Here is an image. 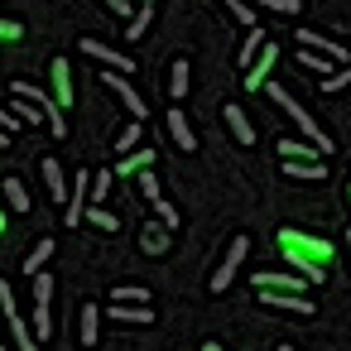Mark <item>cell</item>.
Segmentation results:
<instances>
[{
	"instance_id": "60d3db41",
	"label": "cell",
	"mask_w": 351,
	"mask_h": 351,
	"mask_svg": "<svg viewBox=\"0 0 351 351\" xmlns=\"http://www.w3.org/2000/svg\"><path fill=\"white\" fill-rule=\"evenodd\" d=\"M20 34H25V29H20L15 20H0V39H5V44H10V39H20Z\"/></svg>"
},
{
	"instance_id": "b9f144b4",
	"label": "cell",
	"mask_w": 351,
	"mask_h": 351,
	"mask_svg": "<svg viewBox=\"0 0 351 351\" xmlns=\"http://www.w3.org/2000/svg\"><path fill=\"white\" fill-rule=\"evenodd\" d=\"M106 10H116V15H130V0H101Z\"/></svg>"
},
{
	"instance_id": "d4e9b609",
	"label": "cell",
	"mask_w": 351,
	"mask_h": 351,
	"mask_svg": "<svg viewBox=\"0 0 351 351\" xmlns=\"http://www.w3.org/2000/svg\"><path fill=\"white\" fill-rule=\"evenodd\" d=\"M111 183H116V169H97V173H92V207H106Z\"/></svg>"
},
{
	"instance_id": "7402d4cb",
	"label": "cell",
	"mask_w": 351,
	"mask_h": 351,
	"mask_svg": "<svg viewBox=\"0 0 351 351\" xmlns=\"http://www.w3.org/2000/svg\"><path fill=\"white\" fill-rule=\"evenodd\" d=\"M111 322H154V308H145V303H111Z\"/></svg>"
},
{
	"instance_id": "7a4b0ae2",
	"label": "cell",
	"mask_w": 351,
	"mask_h": 351,
	"mask_svg": "<svg viewBox=\"0 0 351 351\" xmlns=\"http://www.w3.org/2000/svg\"><path fill=\"white\" fill-rule=\"evenodd\" d=\"M265 97H269V101H274V106H284V116H289V121H293V125H298V130H303V135H308V145H317V149H322V154H327V149H332V140H327V135H322V130H317V121H313V116H308V111H303V101H293V97H289V92H284V87H279V82H265Z\"/></svg>"
},
{
	"instance_id": "6da1fadb",
	"label": "cell",
	"mask_w": 351,
	"mask_h": 351,
	"mask_svg": "<svg viewBox=\"0 0 351 351\" xmlns=\"http://www.w3.org/2000/svg\"><path fill=\"white\" fill-rule=\"evenodd\" d=\"M279 250H284V260L293 265V274H303L308 284H322V279H327L322 260H332V241H322V236H298V231H279Z\"/></svg>"
},
{
	"instance_id": "5b68a950",
	"label": "cell",
	"mask_w": 351,
	"mask_h": 351,
	"mask_svg": "<svg viewBox=\"0 0 351 351\" xmlns=\"http://www.w3.org/2000/svg\"><path fill=\"white\" fill-rule=\"evenodd\" d=\"M293 39H298V49H313V53H322V58H332L337 68H341V63H351V58H346V49H341L337 39H327V34H317V29H293Z\"/></svg>"
},
{
	"instance_id": "277c9868",
	"label": "cell",
	"mask_w": 351,
	"mask_h": 351,
	"mask_svg": "<svg viewBox=\"0 0 351 351\" xmlns=\"http://www.w3.org/2000/svg\"><path fill=\"white\" fill-rule=\"evenodd\" d=\"M101 87H106V92H111V97H116V101H121L125 111H130V121H140V125H145L149 106L140 101V92L130 87V77H125V73H111V68H106V73H101Z\"/></svg>"
},
{
	"instance_id": "d6a6232c",
	"label": "cell",
	"mask_w": 351,
	"mask_h": 351,
	"mask_svg": "<svg viewBox=\"0 0 351 351\" xmlns=\"http://www.w3.org/2000/svg\"><path fill=\"white\" fill-rule=\"evenodd\" d=\"M255 10H274V15H298V0H245Z\"/></svg>"
},
{
	"instance_id": "f907efd6",
	"label": "cell",
	"mask_w": 351,
	"mask_h": 351,
	"mask_svg": "<svg viewBox=\"0 0 351 351\" xmlns=\"http://www.w3.org/2000/svg\"><path fill=\"white\" fill-rule=\"evenodd\" d=\"M346 197H351V188H346Z\"/></svg>"
},
{
	"instance_id": "1f68e13d",
	"label": "cell",
	"mask_w": 351,
	"mask_h": 351,
	"mask_svg": "<svg viewBox=\"0 0 351 351\" xmlns=\"http://www.w3.org/2000/svg\"><path fill=\"white\" fill-rule=\"evenodd\" d=\"M135 183H140V197H145L149 207H154V202H164V197H159V178H154V169H145Z\"/></svg>"
},
{
	"instance_id": "5bb4252c",
	"label": "cell",
	"mask_w": 351,
	"mask_h": 351,
	"mask_svg": "<svg viewBox=\"0 0 351 351\" xmlns=\"http://www.w3.org/2000/svg\"><path fill=\"white\" fill-rule=\"evenodd\" d=\"M274 149H279L289 164H322V149H317V145H303V140H279Z\"/></svg>"
},
{
	"instance_id": "83f0119b",
	"label": "cell",
	"mask_w": 351,
	"mask_h": 351,
	"mask_svg": "<svg viewBox=\"0 0 351 351\" xmlns=\"http://www.w3.org/2000/svg\"><path fill=\"white\" fill-rule=\"evenodd\" d=\"M111 149H116L121 159H125V154H135V149H140V121H130V125L116 135V145H111Z\"/></svg>"
},
{
	"instance_id": "44dd1931",
	"label": "cell",
	"mask_w": 351,
	"mask_h": 351,
	"mask_svg": "<svg viewBox=\"0 0 351 351\" xmlns=\"http://www.w3.org/2000/svg\"><path fill=\"white\" fill-rule=\"evenodd\" d=\"M265 44H269V39H265V29H250V34H245V44H241V53H236V63H241V68H245V73H250V68H255V58H260V49H265Z\"/></svg>"
},
{
	"instance_id": "8d00e7d4",
	"label": "cell",
	"mask_w": 351,
	"mask_h": 351,
	"mask_svg": "<svg viewBox=\"0 0 351 351\" xmlns=\"http://www.w3.org/2000/svg\"><path fill=\"white\" fill-rule=\"evenodd\" d=\"M346 82H351V63H341V68H337L332 77H322V92H341Z\"/></svg>"
},
{
	"instance_id": "9c48e42d",
	"label": "cell",
	"mask_w": 351,
	"mask_h": 351,
	"mask_svg": "<svg viewBox=\"0 0 351 351\" xmlns=\"http://www.w3.org/2000/svg\"><path fill=\"white\" fill-rule=\"evenodd\" d=\"M49 82H53V101L68 111V106H73V63H68V58H53V63H49Z\"/></svg>"
},
{
	"instance_id": "ba28073f",
	"label": "cell",
	"mask_w": 351,
	"mask_h": 351,
	"mask_svg": "<svg viewBox=\"0 0 351 351\" xmlns=\"http://www.w3.org/2000/svg\"><path fill=\"white\" fill-rule=\"evenodd\" d=\"M255 293H260L265 308H284V313H303V317L317 313V303L313 298H298V293H279V289H255Z\"/></svg>"
},
{
	"instance_id": "4dcf8cb0",
	"label": "cell",
	"mask_w": 351,
	"mask_h": 351,
	"mask_svg": "<svg viewBox=\"0 0 351 351\" xmlns=\"http://www.w3.org/2000/svg\"><path fill=\"white\" fill-rule=\"evenodd\" d=\"M10 337H15V346H20V351H39V337H34L20 317H10Z\"/></svg>"
},
{
	"instance_id": "f6af8a7d",
	"label": "cell",
	"mask_w": 351,
	"mask_h": 351,
	"mask_svg": "<svg viewBox=\"0 0 351 351\" xmlns=\"http://www.w3.org/2000/svg\"><path fill=\"white\" fill-rule=\"evenodd\" d=\"M341 241H346V255H351V231H346V236H341Z\"/></svg>"
},
{
	"instance_id": "d590c367",
	"label": "cell",
	"mask_w": 351,
	"mask_h": 351,
	"mask_svg": "<svg viewBox=\"0 0 351 351\" xmlns=\"http://www.w3.org/2000/svg\"><path fill=\"white\" fill-rule=\"evenodd\" d=\"M226 10H231L245 29H255V5H245V0H226Z\"/></svg>"
},
{
	"instance_id": "4316f807",
	"label": "cell",
	"mask_w": 351,
	"mask_h": 351,
	"mask_svg": "<svg viewBox=\"0 0 351 351\" xmlns=\"http://www.w3.org/2000/svg\"><path fill=\"white\" fill-rule=\"evenodd\" d=\"M298 68H313V73H322V77H332V73H337V63H332V58H322V53H313V49H298Z\"/></svg>"
},
{
	"instance_id": "ffe728a7",
	"label": "cell",
	"mask_w": 351,
	"mask_h": 351,
	"mask_svg": "<svg viewBox=\"0 0 351 351\" xmlns=\"http://www.w3.org/2000/svg\"><path fill=\"white\" fill-rule=\"evenodd\" d=\"M255 289H279V293H298L303 289V274H255Z\"/></svg>"
},
{
	"instance_id": "e575fe53",
	"label": "cell",
	"mask_w": 351,
	"mask_h": 351,
	"mask_svg": "<svg viewBox=\"0 0 351 351\" xmlns=\"http://www.w3.org/2000/svg\"><path fill=\"white\" fill-rule=\"evenodd\" d=\"M87 221H92V226H101V231H111V236H116V226H121L106 207H87Z\"/></svg>"
},
{
	"instance_id": "52a82bcc",
	"label": "cell",
	"mask_w": 351,
	"mask_h": 351,
	"mask_svg": "<svg viewBox=\"0 0 351 351\" xmlns=\"http://www.w3.org/2000/svg\"><path fill=\"white\" fill-rule=\"evenodd\" d=\"M245 250H250V241H245V236H236V241H231V250H226V260H221V269L212 274V293H226V284L236 279V269H241Z\"/></svg>"
},
{
	"instance_id": "ab89813d",
	"label": "cell",
	"mask_w": 351,
	"mask_h": 351,
	"mask_svg": "<svg viewBox=\"0 0 351 351\" xmlns=\"http://www.w3.org/2000/svg\"><path fill=\"white\" fill-rule=\"evenodd\" d=\"M0 313H5V322H10V317H20V313H15V293H10V284H5V279H0Z\"/></svg>"
},
{
	"instance_id": "836d02e7",
	"label": "cell",
	"mask_w": 351,
	"mask_h": 351,
	"mask_svg": "<svg viewBox=\"0 0 351 351\" xmlns=\"http://www.w3.org/2000/svg\"><path fill=\"white\" fill-rule=\"evenodd\" d=\"M53 332V313H49V303H34V337L44 341Z\"/></svg>"
},
{
	"instance_id": "30bf717a",
	"label": "cell",
	"mask_w": 351,
	"mask_h": 351,
	"mask_svg": "<svg viewBox=\"0 0 351 351\" xmlns=\"http://www.w3.org/2000/svg\"><path fill=\"white\" fill-rule=\"evenodd\" d=\"M221 121H226V130H231L236 145H255V125L245 121V111L236 101H221Z\"/></svg>"
},
{
	"instance_id": "ac0fdd59",
	"label": "cell",
	"mask_w": 351,
	"mask_h": 351,
	"mask_svg": "<svg viewBox=\"0 0 351 351\" xmlns=\"http://www.w3.org/2000/svg\"><path fill=\"white\" fill-rule=\"evenodd\" d=\"M44 188H49V197L53 202H68L73 193H68V178H63V164L58 159H44Z\"/></svg>"
},
{
	"instance_id": "ee69618b",
	"label": "cell",
	"mask_w": 351,
	"mask_h": 351,
	"mask_svg": "<svg viewBox=\"0 0 351 351\" xmlns=\"http://www.w3.org/2000/svg\"><path fill=\"white\" fill-rule=\"evenodd\" d=\"M202 351H221V346H217V341H207V346H202Z\"/></svg>"
},
{
	"instance_id": "e0dca14e",
	"label": "cell",
	"mask_w": 351,
	"mask_h": 351,
	"mask_svg": "<svg viewBox=\"0 0 351 351\" xmlns=\"http://www.w3.org/2000/svg\"><path fill=\"white\" fill-rule=\"evenodd\" d=\"M0 197H5V207H10V212H29V207H34V202H29L25 178H0Z\"/></svg>"
},
{
	"instance_id": "f35d334b",
	"label": "cell",
	"mask_w": 351,
	"mask_h": 351,
	"mask_svg": "<svg viewBox=\"0 0 351 351\" xmlns=\"http://www.w3.org/2000/svg\"><path fill=\"white\" fill-rule=\"evenodd\" d=\"M154 217H159V226H178V207H169V202H154Z\"/></svg>"
},
{
	"instance_id": "7c38bea8",
	"label": "cell",
	"mask_w": 351,
	"mask_h": 351,
	"mask_svg": "<svg viewBox=\"0 0 351 351\" xmlns=\"http://www.w3.org/2000/svg\"><path fill=\"white\" fill-rule=\"evenodd\" d=\"M274 58H279V44L269 39V44L260 49V58H255V68L245 73V87H250V92H265V82H269V68H274Z\"/></svg>"
},
{
	"instance_id": "c3c4849f",
	"label": "cell",
	"mask_w": 351,
	"mask_h": 351,
	"mask_svg": "<svg viewBox=\"0 0 351 351\" xmlns=\"http://www.w3.org/2000/svg\"><path fill=\"white\" fill-rule=\"evenodd\" d=\"M5 327H10V322H5V313H0V332H5Z\"/></svg>"
},
{
	"instance_id": "9a60e30c",
	"label": "cell",
	"mask_w": 351,
	"mask_h": 351,
	"mask_svg": "<svg viewBox=\"0 0 351 351\" xmlns=\"http://www.w3.org/2000/svg\"><path fill=\"white\" fill-rule=\"evenodd\" d=\"M145 169H154V149H149V145H140L135 154H125V159L116 164V178H140Z\"/></svg>"
},
{
	"instance_id": "f546056e",
	"label": "cell",
	"mask_w": 351,
	"mask_h": 351,
	"mask_svg": "<svg viewBox=\"0 0 351 351\" xmlns=\"http://www.w3.org/2000/svg\"><path fill=\"white\" fill-rule=\"evenodd\" d=\"M111 303H145V308H149V289H140V284H121V289H111Z\"/></svg>"
},
{
	"instance_id": "681fc988",
	"label": "cell",
	"mask_w": 351,
	"mask_h": 351,
	"mask_svg": "<svg viewBox=\"0 0 351 351\" xmlns=\"http://www.w3.org/2000/svg\"><path fill=\"white\" fill-rule=\"evenodd\" d=\"M279 351H293V346H279Z\"/></svg>"
},
{
	"instance_id": "f1b7e54d",
	"label": "cell",
	"mask_w": 351,
	"mask_h": 351,
	"mask_svg": "<svg viewBox=\"0 0 351 351\" xmlns=\"http://www.w3.org/2000/svg\"><path fill=\"white\" fill-rule=\"evenodd\" d=\"M10 111L20 116V125H39V121L49 125V116H44V111H39L34 101H25V97H15V106H10Z\"/></svg>"
},
{
	"instance_id": "bcb514c9",
	"label": "cell",
	"mask_w": 351,
	"mask_h": 351,
	"mask_svg": "<svg viewBox=\"0 0 351 351\" xmlns=\"http://www.w3.org/2000/svg\"><path fill=\"white\" fill-rule=\"evenodd\" d=\"M0 231H5V207H0Z\"/></svg>"
},
{
	"instance_id": "74e56055",
	"label": "cell",
	"mask_w": 351,
	"mask_h": 351,
	"mask_svg": "<svg viewBox=\"0 0 351 351\" xmlns=\"http://www.w3.org/2000/svg\"><path fill=\"white\" fill-rule=\"evenodd\" d=\"M49 298H53V279L44 269V274H34V303H49Z\"/></svg>"
},
{
	"instance_id": "8fae6325",
	"label": "cell",
	"mask_w": 351,
	"mask_h": 351,
	"mask_svg": "<svg viewBox=\"0 0 351 351\" xmlns=\"http://www.w3.org/2000/svg\"><path fill=\"white\" fill-rule=\"evenodd\" d=\"M164 125H169V135H173V145H178L183 154H193V149H197V135H193V125H188V116H183V106H169V116H164Z\"/></svg>"
},
{
	"instance_id": "3957f363",
	"label": "cell",
	"mask_w": 351,
	"mask_h": 351,
	"mask_svg": "<svg viewBox=\"0 0 351 351\" xmlns=\"http://www.w3.org/2000/svg\"><path fill=\"white\" fill-rule=\"evenodd\" d=\"M15 97H25V101H34V106H39L44 116H49V130H53L58 140L68 135V116H63V106L53 101V92H44V87H34V82H25V77H20V82H15Z\"/></svg>"
},
{
	"instance_id": "7bdbcfd3",
	"label": "cell",
	"mask_w": 351,
	"mask_h": 351,
	"mask_svg": "<svg viewBox=\"0 0 351 351\" xmlns=\"http://www.w3.org/2000/svg\"><path fill=\"white\" fill-rule=\"evenodd\" d=\"M10 145H15V140H10V135H5V130H0V149H10Z\"/></svg>"
},
{
	"instance_id": "603a6c76",
	"label": "cell",
	"mask_w": 351,
	"mask_h": 351,
	"mask_svg": "<svg viewBox=\"0 0 351 351\" xmlns=\"http://www.w3.org/2000/svg\"><path fill=\"white\" fill-rule=\"evenodd\" d=\"M188 82H193V73H188V58H178V63L169 68V97H173V101H183V97H188Z\"/></svg>"
},
{
	"instance_id": "484cf974",
	"label": "cell",
	"mask_w": 351,
	"mask_h": 351,
	"mask_svg": "<svg viewBox=\"0 0 351 351\" xmlns=\"http://www.w3.org/2000/svg\"><path fill=\"white\" fill-rule=\"evenodd\" d=\"M149 25H154V10H149V5H140V10L130 15V25H125V39H145V34H149Z\"/></svg>"
},
{
	"instance_id": "cb8c5ba5",
	"label": "cell",
	"mask_w": 351,
	"mask_h": 351,
	"mask_svg": "<svg viewBox=\"0 0 351 351\" xmlns=\"http://www.w3.org/2000/svg\"><path fill=\"white\" fill-rule=\"evenodd\" d=\"M284 173L298 178V183H322V178H327V164H289V159H284Z\"/></svg>"
},
{
	"instance_id": "8992f818",
	"label": "cell",
	"mask_w": 351,
	"mask_h": 351,
	"mask_svg": "<svg viewBox=\"0 0 351 351\" xmlns=\"http://www.w3.org/2000/svg\"><path fill=\"white\" fill-rule=\"evenodd\" d=\"M82 53H87V58H97V63H106L111 73H125V77L135 73V58H130V53H116V49H106L101 39H82Z\"/></svg>"
},
{
	"instance_id": "7dc6e473",
	"label": "cell",
	"mask_w": 351,
	"mask_h": 351,
	"mask_svg": "<svg viewBox=\"0 0 351 351\" xmlns=\"http://www.w3.org/2000/svg\"><path fill=\"white\" fill-rule=\"evenodd\" d=\"M140 5H149V10H154V5H159V0H140Z\"/></svg>"
},
{
	"instance_id": "d6986e66",
	"label": "cell",
	"mask_w": 351,
	"mask_h": 351,
	"mask_svg": "<svg viewBox=\"0 0 351 351\" xmlns=\"http://www.w3.org/2000/svg\"><path fill=\"white\" fill-rule=\"evenodd\" d=\"M49 255H53V236H44V241H39V245H34V250H29V255L20 260V269H25V274L34 279V274H44V265H49Z\"/></svg>"
},
{
	"instance_id": "4fadbf2b",
	"label": "cell",
	"mask_w": 351,
	"mask_h": 351,
	"mask_svg": "<svg viewBox=\"0 0 351 351\" xmlns=\"http://www.w3.org/2000/svg\"><path fill=\"white\" fill-rule=\"evenodd\" d=\"M77 341L82 346H97L101 341V308L97 303H82V313H77Z\"/></svg>"
},
{
	"instance_id": "816d5d0a",
	"label": "cell",
	"mask_w": 351,
	"mask_h": 351,
	"mask_svg": "<svg viewBox=\"0 0 351 351\" xmlns=\"http://www.w3.org/2000/svg\"><path fill=\"white\" fill-rule=\"evenodd\" d=\"M0 351H5V346H0Z\"/></svg>"
},
{
	"instance_id": "2e32d148",
	"label": "cell",
	"mask_w": 351,
	"mask_h": 351,
	"mask_svg": "<svg viewBox=\"0 0 351 351\" xmlns=\"http://www.w3.org/2000/svg\"><path fill=\"white\" fill-rule=\"evenodd\" d=\"M140 250H145L149 260H159V255L169 250V226H159V221H145V231H140Z\"/></svg>"
}]
</instances>
